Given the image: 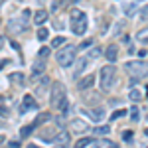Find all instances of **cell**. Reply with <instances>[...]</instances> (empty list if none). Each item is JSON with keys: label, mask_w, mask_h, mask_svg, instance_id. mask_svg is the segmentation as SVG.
I'll use <instances>...</instances> for the list:
<instances>
[{"label": "cell", "mask_w": 148, "mask_h": 148, "mask_svg": "<svg viewBox=\"0 0 148 148\" xmlns=\"http://www.w3.org/2000/svg\"><path fill=\"white\" fill-rule=\"evenodd\" d=\"M49 103H51V107L57 109V111H67V93H65L63 83H53Z\"/></svg>", "instance_id": "cell-1"}, {"label": "cell", "mask_w": 148, "mask_h": 148, "mask_svg": "<svg viewBox=\"0 0 148 148\" xmlns=\"http://www.w3.org/2000/svg\"><path fill=\"white\" fill-rule=\"evenodd\" d=\"M69 16H71V30H73V34L83 36L85 30H87V16H85V12H81L79 8H73Z\"/></svg>", "instance_id": "cell-2"}, {"label": "cell", "mask_w": 148, "mask_h": 148, "mask_svg": "<svg viewBox=\"0 0 148 148\" xmlns=\"http://www.w3.org/2000/svg\"><path fill=\"white\" fill-rule=\"evenodd\" d=\"M75 53H77V47L75 46H65L63 49H59L56 53V59H57V63L61 65V67H69L73 61H75Z\"/></svg>", "instance_id": "cell-3"}, {"label": "cell", "mask_w": 148, "mask_h": 148, "mask_svg": "<svg viewBox=\"0 0 148 148\" xmlns=\"http://www.w3.org/2000/svg\"><path fill=\"white\" fill-rule=\"evenodd\" d=\"M116 77V69L113 65H105L101 67V73H99V79H101V89L103 91H109L113 87V81Z\"/></svg>", "instance_id": "cell-4"}, {"label": "cell", "mask_w": 148, "mask_h": 148, "mask_svg": "<svg viewBox=\"0 0 148 148\" xmlns=\"http://www.w3.org/2000/svg\"><path fill=\"white\" fill-rule=\"evenodd\" d=\"M125 69H128L132 79H144L148 75V63H144V61H128Z\"/></svg>", "instance_id": "cell-5"}, {"label": "cell", "mask_w": 148, "mask_h": 148, "mask_svg": "<svg viewBox=\"0 0 148 148\" xmlns=\"http://www.w3.org/2000/svg\"><path fill=\"white\" fill-rule=\"evenodd\" d=\"M28 16H30V12L24 10L20 18H14V20H10V22H8V30H10L12 34L26 32V28H28Z\"/></svg>", "instance_id": "cell-6"}, {"label": "cell", "mask_w": 148, "mask_h": 148, "mask_svg": "<svg viewBox=\"0 0 148 148\" xmlns=\"http://www.w3.org/2000/svg\"><path fill=\"white\" fill-rule=\"evenodd\" d=\"M81 113L85 114V116H89L93 123H101L103 119H105V109L103 107H97V109H81Z\"/></svg>", "instance_id": "cell-7"}, {"label": "cell", "mask_w": 148, "mask_h": 148, "mask_svg": "<svg viewBox=\"0 0 148 148\" xmlns=\"http://www.w3.org/2000/svg\"><path fill=\"white\" fill-rule=\"evenodd\" d=\"M69 140H71V136H69L67 130H61V132H57L56 140H53V144H57L59 148H69Z\"/></svg>", "instance_id": "cell-8"}, {"label": "cell", "mask_w": 148, "mask_h": 148, "mask_svg": "<svg viewBox=\"0 0 148 148\" xmlns=\"http://www.w3.org/2000/svg\"><path fill=\"white\" fill-rule=\"evenodd\" d=\"M30 109H36V101L32 95H26L24 97V103L20 105V114H24L26 111H30Z\"/></svg>", "instance_id": "cell-9"}, {"label": "cell", "mask_w": 148, "mask_h": 148, "mask_svg": "<svg viewBox=\"0 0 148 148\" xmlns=\"http://www.w3.org/2000/svg\"><path fill=\"white\" fill-rule=\"evenodd\" d=\"M93 83H95V75H85L83 79H79V83H77V89L85 91V89L93 87Z\"/></svg>", "instance_id": "cell-10"}, {"label": "cell", "mask_w": 148, "mask_h": 148, "mask_svg": "<svg viewBox=\"0 0 148 148\" xmlns=\"http://www.w3.org/2000/svg\"><path fill=\"white\" fill-rule=\"evenodd\" d=\"M56 136H57L56 128H46V130H42V132H40V138H42V140H46V142H53Z\"/></svg>", "instance_id": "cell-11"}, {"label": "cell", "mask_w": 148, "mask_h": 148, "mask_svg": "<svg viewBox=\"0 0 148 148\" xmlns=\"http://www.w3.org/2000/svg\"><path fill=\"white\" fill-rule=\"evenodd\" d=\"M123 12H125L126 16H132L136 12V2L134 0H125L123 2Z\"/></svg>", "instance_id": "cell-12"}, {"label": "cell", "mask_w": 148, "mask_h": 148, "mask_svg": "<svg viewBox=\"0 0 148 148\" xmlns=\"http://www.w3.org/2000/svg\"><path fill=\"white\" fill-rule=\"evenodd\" d=\"M116 56H119V49H116V46H114V44H111V46L107 47V51H105V57L113 63V61H116Z\"/></svg>", "instance_id": "cell-13"}, {"label": "cell", "mask_w": 148, "mask_h": 148, "mask_svg": "<svg viewBox=\"0 0 148 148\" xmlns=\"http://www.w3.org/2000/svg\"><path fill=\"white\" fill-rule=\"evenodd\" d=\"M46 20H47V12L46 10H38L34 14V24H36V26H42Z\"/></svg>", "instance_id": "cell-14"}, {"label": "cell", "mask_w": 148, "mask_h": 148, "mask_svg": "<svg viewBox=\"0 0 148 148\" xmlns=\"http://www.w3.org/2000/svg\"><path fill=\"white\" fill-rule=\"evenodd\" d=\"M87 63H89V61H87L85 57H81L79 61H77V65H75V71H73V75H75V77H79L81 73L85 71V67H87Z\"/></svg>", "instance_id": "cell-15"}, {"label": "cell", "mask_w": 148, "mask_h": 148, "mask_svg": "<svg viewBox=\"0 0 148 148\" xmlns=\"http://www.w3.org/2000/svg\"><path fill=\"white\" fill-rule=\"evenodd\" d=\"M95 148H119L114 144L113 140H107V138H103V140H97V142H93Z\"/></svg>", "instance_id": "cell-16"}, {"label": "cell", "mask_w": 148, "mask_h": 148, "mask_svg": "<svg viewBox=\"0 0 148 148\" xmlns=\"http://www.w3.org/2000/svg\"><path fill=\"white\" fill-rule=\"evenodd\" d=\"M93 144V138H79L77 142H75V148H87V146H91Z\"/></svg>", "instance_id": "cell-17"}, {"label": "cell", "mask_w": 148, "mask_h": 148, "mask_svg": "<svg viewBox=\"0 0 148 148\" xmlns=\"http://www.w3.org/2000/svg\"><path fill=\"white\" fill-rule=\"evenodd\" d=\"M36 128V125H26V126H22L20 128V136L22 138H28L30 134H32V130Z\"/></svg>", "instance_id": "cell-18"}, {"label": "cell", "mask_w": 148, "mask_h": 148, "mask_svg": "<svg viewBox=\"0 0 148 148\" xmlns=\"http://www.w3.org/2000/svg\"><path fill=\"white\" fill-rule=\"evenodd\" d=\"M42 73H44V59H40V61L34 63V77L42 75Z\"/></svg>", "instance_id": "cell-19"}, {"label": "cell", "mask_w": 148, "mask_h": 148, "mask_svg": "<svg viewBox=\"0 0 148 148\" xmlns=\"http://www.w3.org/2000/svg\"><path fill=\"white\" fill-rule=\"evenodd\" d=\"M8 79H10L12 83L22 85V83H24V75H22V73H10V77H8Z\"/></svg>", "instance_id": "cell-20"}, {"label": "cell", "mask_w": 148, "mask_h": 148, "mask_svg": "<svg viewBox=\"0 0 148 148\" xmlns=\"http://www.w3.org/2000/svg\"><path fill=\"white\" fill-rule=\"evenodd\" d=\"M136 38H138V42L146 44V42H148V28H144V30H140V32L136 34Z\"/></svg>", "instance_id": "cell-21"}, {"label": "cell", "mask_w": 148, "mask_h": 148, "mask_svg": "<svg viewBox=\"0 0 148 148\" xmlns=\"http://www.w3.org/2000/svg\"><path fill=\"white\" fill-rule=\"evenodd\" d=\"M71 126H73V128H77V130H81V132H87V130H89V128H87V125H83L81 121H73V123H71Z\"/></svg>", "instance_id": "cell-22"}, {"label": "cell", "mask_w": 148, "mask_h": 148, "mask_svg": "<svg viewBox=\"0 0 148 148\" xmlns=\"http://www.w3.org/2000/svg\"><path fill=\"white\" fill-rule=\"evenodd\" d=\"M130 119H132L134 123L140 121V109H138V107H132V109H130Z\"/></svg>", "instance_id": "cell-23"}, {"label": "cell", "mask_w": 148, "mask_h": 148, "mask_svg": "<svg viewBox=\"0 0 148 148\" xmlns=\"http://www.w3.org/2000/svg\"><path fill=\"white\" fill-rule=\"evenodd\" d=\"M140 97H142V95H140V91L130 89V93H128V99H130V101H140Z\"/></svg>", "instance_id": "cell-24"}, {"label": "cell", "mask_w": 148, "mask_h": 148, "mask_svg": "<svg viewBox=\"0 0 148 148\" xmlns=\"http://www.w3.org/2000/svg\"><path fill=\"white\" fill-rule=\"evenodd\" d=\"M47 36H49V32H47L46 28H40V30H38V40H40V42L47 40Z\"/></svg>", "instance_id": "cell-25"}, {"label": "cell", "mask_w": 148, "mask_h": 148, "mask_svg": "<svg viewBox=\"0 0 148 148\" xmlns=\"http://www.w3.org/2000/svg\"><path fill=\"white\" fill-rule=\"evenodd\" d=\"M125 114H126V111H125V109H119V111H114V113L111 114L109 119H111V121H116V119H121V116H125Z\"/></svg>", "instance_id": "cell-26"}, {"label": "cell", "mask_w": 148, "mask_h": 148, "mask_svg": "<svg viewBox=\"0 0 148 148\" xmlns=\"http://www.w3.org/2000/svg\"><path fill=\"white\" fill-rule=\"evenodd\" d=\"M49 51H51L49 47H42V49L38 51V56H40V59H44V61H46V59H47V56H49Z\"/></svg>", "instance_id": "cell-27"}, {"label": "cell", "mask_w": 148, "mask_h": 148, "mask_svg": "<svg viewBox=\"0 0 148 148\" xmlns=\"http://www.w3.org/2000/svg\"><path fill=\"white\" fill-rule=\"evenodd\" d=\"M46 121H49V113H42V114H40V119L36 121L34 125L38 126V125H42V123H46Z\"/></svg>", "instance_id": "cell-28"}, {"label": "cell", "mask_w": 148, "mask_h": 148, "mask_svg": "<svg viewBox=\"0 0 148 148\" xmlns=\"http://www.w3.org/2000/svg\"><path fill=\"white\" fill-rule=\"evenodd\" d=\"M65 44V38L63 36H57V38H53V47H59Z\"/></svg>", "instance_id": "cell-29"}, {"label": "cell", "mask_w": 148, "mask_h": 148, "mask_svg": "<svg viewBox=\"0 0 148 148\" xmlns=\"http://www.w3.org/2000/svg\"><path fill=\"white\" fill-rule=\"evenodd\" d=\"M95 132H97V134H107V132H111V128H109L107 125H103V126H99Z\"/></svg>", "instance_id": "cell-30"}, {"label": "cell", "mask_w": 148, "mask_h": 148, "mask_svg": "<svg viewBox=\"0 0 148 148\" xmlns=\"http://www.w3.org/2000/svg\"><path fill=\"white\" fill-rule=\"evenodd\" d=\"M99 53H101V49L99 47H93L91 51H89V57H99Z\"/></svg>", "instance_id": "cell-31"}, {"label": "cell", "mask_w": 148, "mask_h": 148, "mask_svg": "<svg viewBox=\"0 0 148 148\" xmlns=\"http://www.w3.org/2000/svg\"><path fill=\"white\" fill-rule=\"evenodd\" d=\"M89 46H93V40H85V42L81 44V49H85V47H89Z\"/></svg>", "instance_id": "cell-32"}, {"label": "cell", "mask_w": 148, "mask_h": 148, "mask_svg": "<svg viewBox=\"0 0 148 148\" xmlns=\"http://www.w3.org/2000/svg\"><path fill=\"white\" fill-rule=\"evenodd\" d=\"M0 116H8V107H0Z\"/></svg>", "instance_id": "cell-33"}, {"label": "cell", "mask_w": 148, "mask_h": 148, "mask_svg": "<svg viewBox=\"0 0 148 148\" xmlns=\"http://www.w3.org/2000/svg\"><path fill=\"white\" fill-rule=\"evenodd\" d=\"M123 138H125V140H130V138H132V132H130V130H125Z\"/></svg>", "instance_id": "cell-34"}, {"label": "cell", "mask_w": 148, "mask_h": 148, "mask_svg": "<svg viewBox=\"0 0 148 148\" xmlns=\"http://www.w3.org/2000/svg\"><path fill=\"white\" fill-rule=\"evenodd\" d=\"M142 18H144V20L148 18V6H144V10H142Z\"/></svg>", "instance_id": "cell-35"}, {"label": "cell", "mask_w": 148, "mask_h": 148, "mask_svg": "<svg viewBox=\"0 0 148 148\" xmlns=\"http://www.w3.org/2000/svg\"><path fill=\"white\" fill-rule=\"evenodd\" d=\"M6 63H8L6 59H0V69H2V67H6Z\"/></svg>", "instance_id": "cell-36"}, {"label": "cell", "mask_w": 148, "mask_h": 148, "mask_svg": "<svg viewBox=\"0 0 148 148\" xmlns=\"http://www.w3.org/2000/svg\"><path fill=\"white\" fill-rule=\"evenodd\" d=\"M2 44H4V38H2V36H0V47H2Z\"/></svg>", "instance_id": "cell-37"}, {"label": "cell", "mask_w": 148, "mask_h": 148, "mask_svg": "<svg viewBox=\"0 0 148 148\" xmlns=\"http://www.w3.org/2000/svg\"><path fill=\"white\" fill-rule=\"evenodd\" d=\"M28 148H40V146H36V144H30V146H28Z\"/></svg>", "instance_id": "cell-38"}, {"label": "cell", "mask_w": 148, "mask_h": 148, "mask_svg": "<svg viewBox=\"0 0 148 148\" xmlns=\"http://www.w3.org/2000/svg\"><path fill=\"white\" fill-rule=\"evenodd\" d=\"M2 142H4V136H2V134H0V144H2Z\"/></svg>", "instance_id": "cell-39"}, {"label": "cell", "mask_w": 148, "mask_h": 148, "mask_svg": "<svg viewBox=\"0 0 148 148\" xmlns=\"http://www.w3.org/2000/svg\"><path fill=\"white\" fill-rule=\"evenodd\" d=\"M144 134H146V136H148V126H146V130H144Z\"/></svg>", "instance_id": "cell-40"}, {"label": "cell", "mask_w": 148, "mask_h": 148, "mask_svg": "<svg viewBox=\"0 0 148 148\" xmlns=\"http://www.w3.org/2000/svg\"><path fill=\"white\" fill-rule=\"evenodd\" d=\"M0 24H2V20H0Z\"/></svg>", "instance_id": "cell-41"}]
</instances>
